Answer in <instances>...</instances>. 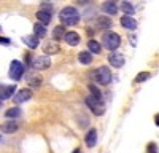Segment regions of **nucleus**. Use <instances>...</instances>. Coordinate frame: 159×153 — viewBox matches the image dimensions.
<instances>
[{"label":"nucleus","instance_id":"1","mask_svg":"<svg viewBox=\"0 0 159 153\" xmlns=\"http://www.w3.org/2000/svg\"><path fill=\"white\" fill-rule=\"evenodd\" d=\"M59 19L64 26H75L80 22V13L73 7H64L59 13Z\"/></svg>","mask_w":159,"mask_h":153},{"label":"nucleus","instance_id":"30","mask_svg":"<svg viewBox=\"0 0 159 153\" xmlns=\"http://www.w3.org/2000/svg\"><path fill=\"white\" fill-rule=\"evenodd\" d=\"M11 42H10V38H7V37H0V45H5V46H8Z\"/></svg>","mask_w":159,"mask_h":153},{"label":"nucleus","instance_id":"5","mask_svg":"<svg viewBox=\"0 0 159 153\" xmlns=\"http://www.w3.org/2000/svg\"><path fill=\"white\" fill-rule=\"evenodd\" d=\"M30 67L35 69V70H46V69L51 67V59H49V56H46V54L35 56V58L32 59Z\"/></svg>","mask_w":159,"mask_h":153},{"label":"nucleus","instance_id":"14","mask_svg":"<svg viewBox=\"0 0 159 153\" xmlns=\"http://www.w3.org/2000/svg\"><path fill=\"white\" fill-rule=\"evenodd\" d=\"M64 40L67 42L70 46H76V45L80 43V34H76V32L70 30V32H67V34H65Z\"/></svg>","mask_w":159,"mask_h":153},{"label":"nucleus","instance_id":"11","mask_svg":"<svg viewBox=\"0 0 159 153\" xmlns=\"http://www.w3.org/2000/svg\"><path fill=\"white\" fill-rule=\"evenodd\" d=\"M119 22H121V26L127 30H135L137 29V21L132 16H123L121 19H119Z\"/></svg>","mask_w":159,"mask_h":153},{"label":"nucleus","instance_id":"20","mask_svg":"<svg viewBox=\"0 0 159 153\" xmlns=\"http://www.w3.org/2000/svg\"><path fill=\"white\" fill-rule=\"evenodd\" d=\"M111 26V21L108 18H105V16H99L96 19V27L97 29H108Z\"/></svg>","mask_w":159,"mask_h":153},{"label":"nucleus","instance_id":"3","mask_svg":"<svg viewBox=\"0 0 159 153\" xmlns=\"http://www.w3.org/2000/svg\"><path fill=\"white\" fill-rule=\"evenodd\" d=\"M92 78H94L99 85H108L111 81V72H110L108 67L100 66L92 72Z\"/></svg>","mask_w":159,"mask_h":153},{"label":"nucleus","instance_id":"26","mask_svg":"<svg viewBox=\"0 0 159 153\" xmlns=\"http://www.w3.org/2000/svg\"><path fill=\"white\" fill-rule=\"evenodd\" d=\"M89 91H91V96H92V97H96V99H99V100L103 102V96H102V93H100L99 88H96L94 85H89Z\"/></svg>","mask_w":159,"mask_h":153},{"label":"nucleus","instance_id":"28","mask_svg":"<svg viewBox=\"0 0 159 153\" xmlns=\"http://www.w3.org/2000/svg\"><path fill=\"white\" fill-rule=\"evenodd\" d=\"M40 10L52 13V3H51V2H42V8H40Z\"/></svg>","mask_w":159,"mask_h":153},{"label":"nucleus","instance_id":"12","mask_svg":"<svg viewBox=\"0 0 159 153\" xmlns=\"http://www.w3.org/2000/svg\"><path fill=\"white\" fill-rule=\"evenodd\" d=\"M19 129V126L16 121H7V123H2L0 124V131L5 132V134H13Z\"/></svg>","mask_w":159,"mask_h":153},{"label":"nucleus","instance_id":"25","mask_svg":"<svg viewBox=\"0 0 159 153\" xmlns=\"http://www.w3.org/2000/svg\"><path fill=\"white\" fill-rule=\"evenodd\" d=\"M21 115V110H19V107H11V109H8L7 112H5V117L7 118H16V117H19Z\"/></svg>","mask_w":159,"mask_h":153},{"label":"nucleus","instance_id":"31","mask_svg":"<svg viewBox=\"0 0 159 153\" xmlns=\"http://www.w3.org/2000/svg\"><path fill=\"white\" fill-rule=\"evenodd\" d=\"M154 123H156V126H159V113L154 117Z\"/></svg>","mask_w":159,"mask_h":153},{"label":"nucleus","instance_id":"9","mask_svg":"<svg viewBox=\"0 0 159 153\" xmlns=\"http://www.w3.org/2000/svg\"><path fill=\"white\" fill-rule=\"evenodd\" d=\"M13 93H16V86H15V85L0 86V99L7 100V99H10V97H13V96H15Z\"/></svg>","mask_w":159,"mask_h":153},{"label":"nucleus","instance_id":"21","mask_svg":"<svg viewBox=\"0 0 159 153\" xmlns=\"http://www.w3.org/2000/svg\"><path fill=\"white\" fill-rule=\"evenodd\" d=\"M65 27L64 26H56L54 27V30H52V40H61V38H64L65 37Z\"/></svg>","mask_w":159,"mask_h":153},{"label":"nucleus","instance_id":"24","mask_svg":"<svg viewBox=\"0 0 159 153\" xmlns=\"http://www.w3.org/2000/svg\"><path fill=\"white\" fill-rule=\"evenodd\" d=\"M88 48H89V51H91V54H92V53L99 54L100 49H102V46H100L99 42H96V40H89V42H88Z\"/></svg>","mask_w":159,"mask_h":153},{"label":"nucleus","instance_id":"2","mask_svg":"<svg viewBox=\"0 0 159 153\" xmlns=\"http://www.w3.org/2000/svg\"><path fill=\"white\" fill-rule=\"evenodd\" d=\"M102 42H103V46L110 49V51H115L119 45H121V37H119L116 32H105L103 37H102Z\"/></svg>","mask_w":159,"mask_h":153},{"label":"nucleus","instance_id":"22","mask_svg":"<svg viewBox=\"0 0 159 153\" xmlns=\"http://www.w3.org/2000/svg\"><path fill=\"white\" fill-rule=\"evenodd\" d=\"M119 10L126 13V16H132L134 15V5H132L130 2H121V5H119Z\"/></svg>","mask_w":159,"mask_h":153},{"label":"nucleus","instance_id":"29","mask_svg":"<svg viewBox=\"0 0 159 153\" xmlns=\"http://www.w3.org/2000/svg\"><path fill=\"white\" fill-rule=\"evenodd\" d=\"M147 153H159V151H157V147H156L154 142H150V144H148V147H147Z\"/></svg>","mask_w":159,"mask_h":153},{"label":"nucleus","instance_id":"15","mask_svg":"<svg viewBox=\"0 0 159 153\" xmlns=\"http://www.w3.org/2000/svg\"><path fill=\"white\" fill-rule=\"evenodd\" d=\"M51 15H52V13H49V11L38 10V11H37V18H38V22H40V24H43V26L49 24V22H51Z\"/></svg>","mask_w":159,"mask_h":153},{"label":"nucleus","instance_id":"18","mask_svg":"<svg viewBox=\"0 0 159 153\" xmlns=\"http://www.w3.org/2000/svg\"><path fill=\"white\" fill-rule=\"evenodd\" d=\"M102 10L107 13V15H116L118 13V5L115 3V2H103V5H102Z\"/></svg>","mask_w":159,"mask_h":153},{"label":"nucleus","instance_id":"16","mask_svg":"<svg viewBox=\"0 0 159 153\" xmlns=\"http://www.w3.org/2000/svg\"><path fill=\"white\" fill-rule=\"evenodd\" d=\"M40 38L38 37H35V35H25V37H22V42L27 45L29 48H32V49H35L38 45H40Z\"/></svg>","mask_w":159,"mask_h":153},{"label":"nucleus","instance_id":"4","mask_svg":"<svg viewBox=\"0 0 159 153\" xmlns=\"http://www.w3.org/2000/svg\"><path fill=\"white\" fill-rule=\"evenodd\" d=\"M24 70H25V66L21 62V61H11V64H10V70H8V76L11 80H15V81H18V80H21L22 78V75H24Z\"/></svg>","mask_w":159,"mask_h":153},{"label":"nucleus","instance_id":"10","mask_svg":"<svg viewBox=\"0 0 159 153\" xmlns=\"http://www.w3.org/2000/svg\"><path fill=\"white\" fill-rule=\"evenodd\" d=\"M43 51H45V54L48 56V54H56V53H59L61 48H59V43H57V42L49 40V42H46V43L43 45Z\"/></svg>","mask_w":159,"mask_h":153},{"label":"nucleus","instance_id":"7","mask_svg":"<svg viewBox=\"0 0 159 153\" xmlns=\"http://www.w3.org/2000/svg\"><path fill=\"white\" fill-rule=\"evenodd\" d=\"M30 97H32V91H30V89L22 88V89H19L15 96H13V102H15V105H19V104H22V102L29 100Z\"/></svg>","mask_w":159,"mask_h":153},{"label":"nucleus","instance_id":"33","mask_svg":"<svg viewBox=\"0 0 159 153\" xmlns=\"http://www.w3.org/2000/svg\"><path fill=\"white\" fill-rule=\"evenodd\" d=\"M2 142H3V137H2V136H0V144H2Z\"/></svg>","mask_w":159,"mask_h":153},{"label":"nucleus","instance_id":"17","mask_svg":"<svg viewBox=\"0 0 159 153\" xmlns=\"http://www.w3.org/2000/svg\"><path fill=\"white\" fill-rule=\"evenodd\" d=\"M27 83H29V86L38 88V86H42L43 78H42V76H38L37 73H29V75H27Z\"/></svg>","mask_w":159,"mask_h":153},{"label":"nucleus","instance_id":"6","mask_svg":"<svg viewBox=\"0 0 159 153\" xmlns=\"http://www.w3.org/2000/svg\"><path fill=\"white\" fill-rule=\"evenodd\" d=\"M86 105L92 110V113H94V115H103V112H105V104H103L102 100L92 97L91 94L86 97Z\"/></svg>","mask_w":159,"mask_h":153},{"label":"nucleus","instance_id":"8","mask_svg":"<svg viewBox=\"0 0 159 153\" xmlns=\"http://www.w3.org/2000/svg\"><path fill=\"white\" fill-rule=\"evenodd\" d=\"M108 62L111 64L113 67L119 69V67H123V66H124L126 59H124V56H123L121 53H116V51H111V53L108 54Z\"/></svg>","mask_w":159,"mask_h":153},{"label":"nucleus","instance_id":"23","mask_svg":"<svg viewBox=\"0 0 159 153\" xmlns=\"http://www.w3.org/2000/svg\"><path fill=\"white\" fill-rule=\"evenodd\" d=\"M78 61L81 64H84V66H88V64H91V61H92V54L89 53V51H81V53L78 54Z\"/></svg>","mask_w":159,"mask_h":153},{"label":"nucleus","instance_id":"27","mask_svg":"<svg viewBox=\"0 0 159 153\" xmlns=\"http://www.w3.org/2000/svg\"><path fill=\"white\" fill-rule=\"evenodd\" d=\"M150 76H151L150 72H140V73L135 76V78H134V83H143V81H147Z\"/></svg>","mask_w":159,"mask_h":153},{"label":"nucleus","instance_id":"32","mask_svg":"<svg viewBox=\"0 0 159 153\" xmlns=\"http://www.w3.org/2000/svg\"><path fill=\"white\" fill-rule=\"evenodd\" d=\"M72 153H81V150H80V148H75V150H73Z\"/></svg>","mask_w":159,"mask_h":153},{"label":"nucleus","instance_id":"13","mask_svg":"<svg viewBox=\"0 0 159 153\" xmlns=\"http://www.w3.org/2000/svg\"><path fill=\"white\" fill-rule=\"evenodd\" d=\"M84 142H86L88 147H94V145L97 144V131L94 129V128L88 131V134H86V137H84Z\"/></svg>","mask_w":159,"mask_h":153},{"label":"nucleus","instance_id":"19","mask_svg":"<svg viewBox=\"0 0 159 153\" xmlns=\"http://www.w3.org/2000/svg\"><path fill=\"white\" fill-rule=\"evenodd\" d=\"M46 26H43V24H40V22H35L34 24V35L35 37H38V38H42V37H45L46 35Z\"/></svg>","mask_w":159,"mask_h":153}]
</instances>
